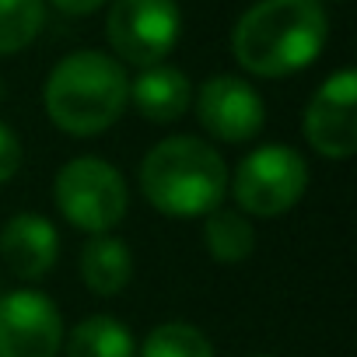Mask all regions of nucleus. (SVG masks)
<instances>
[{
    "instance_id": "obj_1",
    "label": "nucleus",
    "mask_w": 357,
    "mask_h": 357,
    "mask_svg": "<svg viewBox=\"0 0 357 357\" xmlns=\"http://www.w3.org/2000/svg\"><path fill=\"white\" fill-rule=\"evenodd\" d=\"M326 39L322 0H256L231 29V56L245 74L280 81L312 67Z\"/></svg>"
},
{
    "instance_id": "obj_2",
    "label": "nucleus",
    "mask_w": 357,
    "mask_h": 357,
    "mask_svg": "<svg viewBox=\"0 0 357 357\" xmlns=\"http://www.w3.org/2000/svg\"><path fill=\"white\" fill-rule=\"evenodd\" d=\"M137 183L161 218L190 221L221 207L228 197V165L211 140L175 133L144 154Z\"/></svg>"
},
{
    "instance_id": "obj_3",
    "label": "nucleus",
    "mask_w": 357,
    "mask_h": 357,
    "mask_svg": "<svg viewBox=\"0 0 357 357\" xmlns=\"http://www.w3.org/2000/svg\"><path fill=\"white\" fill-rule=\"evenodd\" d=\"M130 105L126 67L102 50L67 53L43 84V109L50 123L77 140L98 137L123 119Z\"/></svg>"
},
{
    "instance_id": "obj_4",
    "label": "nucleus",
    "mask_w": 357,
    "mask_h": 357,
    "mask_svg": "<svg viewBox=\"0 0 357 357\" xmlns=\"http://www.w3.org/2000/svg\"><path fill=\"white\" fill-rule=\"evenodd\" d=\"M53 200L60 218H67V225H74L77 231L109 235L123 225L130 211V186L112 161L98 154H81L56 172Z\"/></svg>"
},
{
    "instance_id": "obj_5",
    "label": "nucleus",
    "mask_w": 357,
    "mask_h": 357,
    "mask_svg": "<svg viewBox=\"0 0 357 357\" xmlns=\"http://www.w3.org/2000/svg\"><path fill=\"white\" fill-rule=\"evenodd\" d=\"M308 190V161L291 144H263L249 151L228 175V193L245 218L273 221L301 204Z\"/></svg>"
},
{
    "instance_id": "obj_6",
    "label": "nucleus",
    "mask_w": 357,
    "mask_h": 357,
    "mask_svg": "<svg viewBox=\"0 0 357 357\" xmlns=\"http://www.w3.org/2000/svg\"><path fill=\"white\" fill-rule=\"evenodd\" d=\"M183 11L175 0H112L105 15V39L112 56L126 67H154L178 46Z\"/></svg>"
},
{
    "instance_id": "obj_7",
    "label": "nucleus",
    "mask_w": 357,
    "mask_h": 357,
    "mask_svg": "<svg viewBox=\"0 0 357 357\" xmlns=\"http://www.w3.org/2000/svg\"><path fill=\"white\" fill-rule=\"evenodd\" d=\"M301 130L319 158L347 161L357 151V70L329 74L305 105Z\"/></svg>"
},
{
    "instance_id": "obj_8",
    "label": "nucleus",
    "mask_w": 357,
    "mask_h": 357,
    "mask_svg": "<svg viewBox=\"0 0 357 357\" xmlns=\"http://www.w3.org/2000/svg\"><path fill=\"white\" fill-rule=\"evenodd\" d=\"M63 315L56 301L36 287L0 294V357H60Z\"/></svg>"
},
{
    "instance_id": "obj_9",
    "label": "nucleus",
    "mask_w": 357,
    "mask_h": 357,
    "mask_svg": "<svg viewBox=\"0 0 357 357\" xmlns=\"http://www.w3.org/2000/svg\"><path fill=\"white\" fill-rule=\"evenodd\" d=\"M193 109L204 126L221 144H245L263 133L266 105L259 91L238 74H214L193 91Z\"/></svg>"
},
{
    "instance_id": "obj_10",
    "label": "nucleus",
    "mask_w": 357,
    "mask_h": 357,
    "mask_svg": "<svg viewBox=\"0 0 357 357\" xmlns=\"http://www.w3.org/2000/svg\"><path fill=\"white\" fill-rule=\"evenodd\" d=\"M0 259L22 284H39L60 259V231L50 218L22 211L0 228Z\"/></svg>"
},
{
    "instance_id": "obj_11",
    "label": "nucleus",
    "mask_w": 357,
    "mask_h": 357,
    "mask_svg": "<svg viewBox=\"0 0 357 357\" xmlns=\"http://www.w3.org/2000/svg\"><path fill=\"white\" fill-rule=\"evenodd\" d=\"M130 102L147 123H175L193 109V84L178 67L154 63L130 81Z\"/></svg>"
},
{
    "instance_id": "obj_12",
    "label": "nucleus",
    "mask_w": 357,
    "mask_h": 357,
    "mask_svg": "<svg viewBox=\"0 0 357 357\" xmlns=\"http://www.w3.org/2000/svg\"><path fill=\"white\" fill-rule=\"evenodd\" d=\"M81 280L91 294L98 298H116L130 287L133 280V256H130V245L123 238H116L112 231L109 235H91L81 249Z\"/></svg>"
},
{
    "instance_id": "obj_13",
    "label": "nucleus",
    "mask_w": 357,
    "mask_h": 357,
    "mask_svg": "<svg viewBox=\"0 0 357 357\" xmlns=\"http://www.w3.org/2000/svg\"><path fill=\"white\" fill-rule=\"evenodd\" d=\"M63 357H137V340L116 315H88L63 333Z\"/></svg>"
},
{
    "instance_id": "obj_14",
    "label": "nucleus",
    "mask_w": 357,
    "mask_h": 357,
    "mask_svg": "<svg viewBox=\"0 0 357 357\" xmlns=\"http://www.w3.org/2000/svg\"><path fill=\"white\" fill-rule=\"evenodd\" d=\"M204 245L218 263H242L256 252V228L242 211H211L204 218Z\"/></svg>"
},
{
    "instance_id": "obj_15",
    "label": "nucleus",
    "mask_w": 357,
    "mask_h": 357,
    "mask_svg": "<svg viewBox=\"0 0 357 357\" xmlns=\"http://www.w3.org/2000/svg\"><path fill=\"white\" fill-rule=\"evenodd\" d=\"M137 357H214V343L200 326L172 319V322H158L144 336Z\"/></svg>"
},
{
    "instance_id": "obj_16",
    "label": "nucleus",
    "mask_w": 357,
    "mask_h": 357,
    "mask_svg": "<svg viewBox=\"0 0 357 357\" xmlns=\"http://www.w3.org/2000/svg\"><path fill=\"white\" fill-rule=\"evenodd\" d=\"M46 25V0H0V56L29 50Z\"/></svg>"
},
{
    "instance_id": "obj_17",
    "label": "nucleus",
    "mask_w": 357,
    "mask_h": 357,
    "mask_svg": "<svg viewBox=\"0 0 357 357\" xmlns=\"http://www.w3.org/2000/svg\"><path fill=\"white\" fill-rule=\"evenodd\" d=\"M22 161H25V151H22V140H18L15 126L0 119V186H8L22 172Z\"/></svg>"
},
{
    "instance_id": "obj_18",
    "label": "nucleus",
    "mask_w": 357,
    "mask_h": 357,
    "mask_svg": "<svg viewBox=\"0 0 357 357\" xmlns=\"http://www.w3.org/2000/svg\"><path fill=\"white\" fill-rule=\"evenodd\" d=\"M50 4L60 11V15H70V18H88L95 11H102L109 0H50Z\"/></svg>"
},
{
    "instance_id": "obj_19",
    "label": "nucleus",
    "mask_w": 357,
    "mask_h": 357,
    "mask_svg": "<svg viewBox=\"0 0 357 357\" xmlns=\"http://www.w3.org/2000/svg\"><path fill=\"white\" fill-rule=\"evenodd\" d=\"M0 98H4V81H0Z\"/></svg>"
},
{
    "instance_id": "obj_20",
    "label": "nucleus",
    "mask_w": 357,
    "mask_h": 357,
    "mask_svg": "<svg viewBox=\"0 0 357 357\" xmlns=\"http://www.w3.org/2000/svg\"><path fill=\"white\" fill-rule=\"evenodd\" d=\"M329 4H347V0H329Z\"/></svg>"
},
{
    "instance_id": "obj_21",
    "label": "nucleus",
    "mask_w": 357,
    "mask_h": 357,
    "mask_svg": "<svg viewBox=\"0 0 357 357\" xmlns=\"http://www.w3.org/2000/svg\"><path fill=\"white\" fill-rule=\"evenodd\" d=\"M252 357H273V354H252Z\"/></svg>"
}]
</instances>
